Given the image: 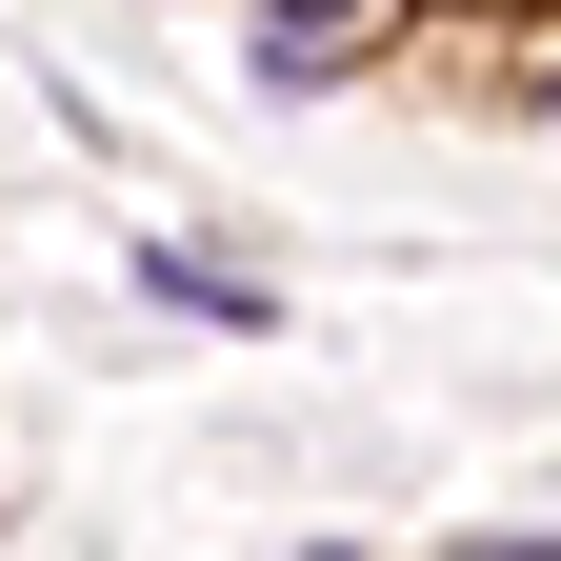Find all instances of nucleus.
<instances>
[{
	"label": "nucleus",
	"mask_w": 561,
	"mask_h": 561,
	"mask_svg": "<svg viewBox=\"0 0 561 561\" xmlns=\"http://www.w3.org/2000/svg\"><path fill=\"white\" fill-rule=\"evenodd\" d=\"M140 301H181L201 341H261V321H280V301H261V280H241L221 241H140Z\"/></svg>",
	"instance_id": "nucleus-2"
},
{
	"label": "nucleus",
	"mask_w": 561,
	"mask_h": 561,
	"mask_svg": "<svg viewBox=\"0 0 561 561\" xmlns=\"http://www.w3.org/2000/svg\"><path fill=\"white\" fill-rule=\"evenodd\" d=\"M401 21H421V0H241V60H261V81H362Z\"/></svg>",
	"instance_id": "nucleus-1"
},
{
	"label": "nucleus",
	"mask_w": 561,
	"mask_h": 561,
	"mask_svg": "<svg viewBox=\"0 0 561 561\" xmlns=\"http://www.w3.org/2000/svg\"><path fill=\"white\" fill-rule=\"evenodd\" d=\"M461 561H561V541H541V522H502V541H461Z\"/></svg>",
	"instance_id": "nucleus-3"
},
{
	"label": "nucleus",
	"mask_w": 561,
	"mask_h": 561,
	"mask_svg": "<svg viewBox=\"0 0 561 561\" xmlns=\"http://www.w3.org/2000/svg\"><path fill=\"white\" fill-rule=\"evenodd\" d=\"M321 561H362V541H321Z\"/></svg>",
	"instance_id": "nucleus-4"
}]
</instances>
